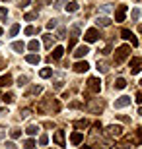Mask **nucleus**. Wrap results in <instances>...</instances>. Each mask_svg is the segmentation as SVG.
I'll use <instances>...</instances> for the list:
<instances>
[{"instance_id":"19","label":"nucleus","mask_w":142,"mask_h":149,"mask_svg":"<svg viewBox=\"0 0 142 149\" xmlns=\"http://www.w3.org/2000/svg\"><path fill=\"white\" fill-rule=\"evenodd\" d=\"M10 83H12V77L8 76V74H6V76H0V87H8Z\"/></svg>"},{"instance_id":"11","label":"nucleus","mask_w":142,"mask_h":149,"mask_svg":"<svg viewBox=\"0 0 142 149\" xmlns=\"http://www.w3.org/2000/svg\"><path fill=\"white\" fill-rule=\"evenodd\" d=\"M90 70V64L88 62H76L74 64V72H78V74H84V72H88Z\"/></svg>"},{"instance_id":"46","label":"nucleus","mask_w":142,"mask_h":149,"mask_svg":"<svg viewBox=\"0 0 142 149\" xmlns=\"http://www.w3.org/2000/svg\"><path fill=\"white\" fill-rule=\"evenodd\" d=\"M138 14H140L138 10H132V19H136V17H138Z\"/></svg>"},{"instance_id":"44","label":"nucleus","mask_w":142,"mask_h":149,"mask_svg":"<svg viewBox=\"0 0 142 149\" xmlns=\"http://www.w3.org/2000/svg\"><path fill=\"white\" fill-rule=\"evenodd\" d=\"M119 118H121L123 122H131V118H129V116H125V114H119Z\"/></svg>"},{"instance_id":"21","label":"nucleus","mask_w":142,"mask_h":149,"mask_svg":"<svg viewBox=\"0 0 142 149\" xmlns=\"http://www.w3.org/2000/svg\"><path fill=\"white\" fill-rule=\"evenodd\" d=\"M12 49L16 50V52H23V49H25V45H23L22 41H16V43H12Z\"/></svg>"},{"instance_id":"40","label":"nucleus","mask_w":142,"mask_h":149,"mask_svg":"<svg viewBox=\"0 0 142 149\" xmlns=\"http://www.w3.org/2000/svg\"><path fill=\"white\" fill-rule=\"evenodd\" d=\"M6 16H8V10L6 8H0V19H6Z\"/></svg>"},{"instance_id":"7","label":"nucleus","mask_w":142,"mask_h":149,"mask_svg":"<svg viewBox=\"0 0 142 149\" xmlns=\"http://www.w3.org/2000/svg\"><path fill=\"white\" fill-rule=\"evenodd\" d=\"M121 35H123V39L131 41V45H132V47H138V39L134 37V35H132L131 31H129V29H123V31H121Z\"/></svg>"},{"instance_id":"24","label":"nucleus","mask_w":142,"mask_h":149,"mask_svg":"<svg viewBox=\"0 0 142 149\" xmlns=\"http://www.w3.org/2000/svg\"><path fill=\"white\" fill-rule=\"evenodd\" d=\"M20 136H22V130H20V128H14V130L10 132V138L12 139H18Z\"/></svg>"},{"instance_id":"9","label":"nucleus","mask_w":142,"mask_h":149,"mask_svg":"<svg viewBox=\"0 0 142 149\" xmlns=\"http://www.w3.org/2000/svg\"><path fill=\"white\" fill-rule=\"evenodd\" d=\"M53 141H55L57 145L62 147V145H64V132H62V130H57L55 136H53Z\"/></svg>"},{"instance_id":"22","label":"nucleus","mask_w":142,"mask_h":149,"mask_svg":"<svg viewBox=\"0 0 142 149\" xmlns=\"http://www.w3.org/2000/svg\"><path fill=\"white\" fill-rule=\"evenodd\" d=\"M125 87H126V81L123 77H119V79L115 81V89H125Z\"/></svg>"},{"instance_id":"12","label":"nucleus","mask_w":142,"mask_h":149,"mask_svg":"<svg viewBox=\"0 0 142 149\" xmlns=\"http://www.w3.org/2000/svg\"><path fill=\"white\" fill-rule=\"evenodd\" d=\"M88 52H90L88 45H80V47L76 49V52H74V56H76V58H82V56H86V54H88Z\"/></svg>"},{"instance_id":"51","label":"nucleus","mask_w":142,"mask_h":149,"mask_svg":"<svg viewBox=\"0 0 142 149\" xmlns=\"http://www.w3.org/2000/svg\"><path fill=\"white\" fill-rule=\"evenodd\" d=\"M138 114H142V107H140V109H138Z\"/></svg>"},{"instance_id":"49","label":"nucleus","mask_w":142,"mask_h":149,"mask_svg":"<svg viewBox=\"0 0 142 149\" xmlns=\"http://www.w3.org/2000/svg\"><path fill=\"white\" fill-rule=\"evenodd\" d=\"M4 66H6V62L2 60V58H0V70H2V68H4Z\"/></svg>"},{"instance_id":"43","label":"nucleus","mask_w":142,"mask_h":149,"mask_svg":"<svg viewBox=\"0 0 142 149\" xmlns=\"http://www.w3.org/2000/svg\"><path fill=\"white\" fill-rule=\"evenodd\" d=\"M6 149H18V145L14 141H6Z\"/></svg>"},{"instance_id":"10","label":"nucleus","mask_w":142,"mask_h":149,"mask_svg":"<svg viewBox=\"0 0 142 149\" xmlns=\"http://www.w3.org/2000/svg\"><path fill=\"white\" fill-rule=\"evenodd\" d=\"M140 64H142V58H132L131 60V74L140 72Z\"/></svg>"},{"instance_id":"14","label":"nucleus","mask_w":142,"mask_h":149,"mask_svg":"<svg viewBox=\"0 0 142 149\" xmlns=\"http://www.w3.org/2000/svg\"><path fill=\"white\" fill-rule=\"evenodd\" d=\"M25 62H29V64H39V62H41V56L39 54H28L25 56Z\"/></svg>"},{"instance_id":"8","label":"nucleus","mask_w":142,"mask_h":149,"mask_svg":"<svg viewBox=\"0 0 142 149\" xmlns=\"http://www.w3.org/2000/svg\"><path fill=\"white\" fill-rule=\"evenodd\" d=\"M129 105H131V97H126V95H123L115 101V109H123V107H129Z\"/></svg>"},{"instance_id":"6","label":"nucleus","mask_w":142,"mask_h":149,"mask_svg":"<svg viewBox=\"0 0 142 149\" xmlns=\"http://www.w3.org/2000/svg\"><path fill=\"white\" fill-rule=\"evenodd\" d=\"M125 16H126V6L125 4H121L117 6V10H115V22H125Z\"/></svg>"},{"instance_id":"26","label":"nucleus","mask_w":142,"mask_h":149,"mask_svg":"<svg viewBox=\"0 0 142 149\" xmlns=\"http://www.w3.org/2000/svg\"><path fill=\"white\" fill-rule=\"evenodd\" d=\"M35 145H37V143H35L33 139H25V141H23V147H25V149H35Z\"/></svg>"},{"instance_id":"32","label":"nucleus","mask_w":142,"mask_h":149,"mask_svg":"<svg viewBox=\"0 0 142 149\" xmlns=\"http://www.w3.org/2000/svg\"><path fill=\"white\" fill-rule=\"evenodd\" d=\"M97 70H101V72H107V70H109V68H107V64H105L103 60H101V62L97 60Z\"/></svg>"},{"instance_id":"42","label":"nucleus","mask_w":142,"mask_h":149,"mask_svg":"<svg viewBox=\"0 0 142 149\" xmlns=\"http://www.w3.org/2000/svg\"><path fill=\"white\" fill-rule=\"evenodd\" d=\"M57 27V19H51L49 23H47V29H55Z\"/></svg>"},{"instance_id":"45","label":"nucleus","mask_w":142,"mask_h":149,"mask_svg":"<svg viewBox=\"0 0 142 149\" xmlns=\"http://www.w3.org/2000/svg\"><path fill=\"white\" fill-rule=\"evenodd\" d=\"M136 103H140V105H142V93H136Z\"/></svg>"},{"instance_id":"16","label":"nucleus","mask_w":142,"mask_h":149,"mask_svg":"<svg viewBox=\"0 0 142 149\" xmlns=\"http://www.w3.org/2000/svg\"><path fill=\"white\" fill-rule=\"evenodd\" d=\"M95 23H97V25H101V27H107V25H111V19H109V17H105V16H101V17H97V19H95Z\"/></svg>"},{"instance_id":"5","label":"nucleus","mask_w":142,"mask_h":149,"mask_svg":"<svg viewBox=\"0 0 142 149\" xmlns=\"http://www.w3.org/2000/svg\"><path fill=\"white\" fill-rule=\"evenodd\" d=\"M107 136H109V138H121V136H123V128L117 126V124H111V126L107 128Z\"/></svg>"},{"instance_id":"30","label":"nucleus","mask_w":142,"mask_h":149,"mask_svg":"<svg viewBox=\"0 0 142 149\" xmlns=\"http://www.w3.org/2000/svg\"><path fill=\"white\" fill-rule=\"evenodd\" d=\"M129 147H131V136H129V141H121L117 145V149H129Z\"/></svg>"},{"instance_id":"50","label":"nucleus","mask_w":142,"mask_h":149,"mask_svg":"<svg viewBox=\"0 0 142 149\" xmlns=\"http://www.w3.org/2000/svg\"><path fill=\"white\" fill-rule=\"evenodd\" d=\"M82 149H93L92 145H82Z\"/></svg>"},{"instance_id":"29","label":"nucleus","mask_w":142,"mask_h":149,"mask_svg":"<svg viewBox=\"0 0 142 149\" xmlns=\"http://www.w3.org/2000/svg\"><path fill=\"white\" fill-rule=\"evenodd\" d=\"M18 31H20V25H18V23H14V25L10 27V37H16Z\"/></svg>"},{"instance_id":"53","label":"nucleus","mask_w":142,"mask_h":149,"mask_svg":"<svg viewBox=\"0 0 142 149\" xmlns=\"http://www.w3.org/2000/svg\"><path fill=\"white\" fill-rule=\"evenodd\" d=\"M0 35H2V27H0Z\"/></svg>"},{"instance_id":"33","label":"nucleus","mask_w":142,"mask_h":149,"mask_svg":"<svg viewBox=\"0 0 142 149\" xmlns=\"http://www.w3.org/2000/svg\"><path fill=\"white\" fill-rule=\"evenodd\" d=\"M76 35H72V37H70V41H68V50H72V49H74V45H76Z\"/></svg>"},{"instance_id":"48","label":"nucleus","mask_w":142,"mask_h":149,"mask_svg":"<svg viewBox=\"0 0 142 149\" xmlns=\"http://www.w3.org/2000/svg\"><path fill=\"white\" fill-rule=\"evenodd\" d=\"M8 114V111H6V109H0V116H6Z\"/></svg>"},{"instance_id":"34","label":"nucleus","mask_w":142,"mask_h":149,"mask_svg":"<svg viewBox=\"0 0 142 149\" xmlns=\"http://www.w3.org/2000/svg\"><path fill=\"white\" fill-rule=\"evenodd\" d=\"M28 47H29V50H33V52H35V50H39V43H37V41H31Z\"/></svg>"},{"instance_id":"4","label":"nucleus","mask_w":142,"mask_h":149,"mask_svg":"<svg viewBox=\"0 0 142 149\" xmlns=\"http://www.w3.org/2000/svg\"><path fill=\"white\" fill-rule=\"evenodd\" d=\"M84 39H86V43H95L99 39V31L95 27H92V29H88L86 31V35H84Z\"/></svg>"},{"instance_id":"3","label":"nucleus","mask_w":142,"mask_h":149,"mask_svg":"<svg viewBox=\"0 0 142 149\" xmlns=\"http://www.w3.org/2000/svg\"><path fill=\"white\" fill-rule=\"evenodd\" d=\"M88 89H90L92 93H99V91H101V81H99L97 77H90V79H88Z\"/></svg>"},{"instance_id":"23","label":"nucleus","mask_w":142,"mask_h":149,"mask_svg":"<svg viewBox=\"0 0 142 149\" xmlns=\"http://www.w3.org/2000/svg\"><path fill=\"white\" fill-rule=\"evenodd\" d=\"M39 76L41 77H51L53 76V70H51V68H43V70L39 72Z\"/></svg>"},{"instance_id":"13","label":"nucleus","mask_w":142,"mask_h":149,"mask_svg":"<svg viewBox=\"0 0 142 149\" xmlns=\"http://www.w3.org/2000/svg\"><path fill=\"white\" fill-rule=\"evenodd\" d=\"M82 139H84V136H82V134H80V132H74V134H72V136H70V141H72V143H74V145L82 143Z\"/></svg>"},{"instance_id":"52","label":"nucleus","mask_w":142,"mask_h":149,"mask_svg":"<svg viewBox=\"0 0 142 149\" xmlns=\"http://www.w3.org/2000/svg\"><path fill=\"white\" fill-rule=\"evenodd\" d=\"M138 31H140V33H142V25H138Z\"/></svg>"},{"instance_id":"17","label":"nucleus","mask_w":142,"mask_h":149,"mask_svg":"<svg viewBox=\"0 0 142 149\" xmlns=\"http://www.w3.org/2000/svg\"><path fill=\"white\" fill-rule=\"evenodd\" d=\"M62 54H64V49H62V47H57L55 50H53V58H55V60H60V58H62Z\"/></svg>"},{"instance_id":"2","label":"nucleus","mask_w":142,"mask_h":149,"mask_svg":"<svg viewBox=\"0 0 142 149\" xmlns=\"http://www.w3.org/2000/svg\"><path fill=\"white\" fill-rule=\"evenodd\" d=\"M37 111H41V112H53V111H59V103L57 101H53V99H49V101H45V103H39L37 105Z\"/></svg>"},{"instance_id":"28","label":"nucleus","mask_w":142,"mask_h":149,"mask_svg":"<svg viewBox=\"0 0 142 149\" xmlns=\"http://www.w3.org/2000/svg\"><path fill=\"white\" fill-rule=\"evenodd\" d=\"M76 10H78L76 2H68V4H66V12H76Z\"/></svg>"},{"instance_id":"41","label":"nucleus","mask_w":142,"mask_h":149,"mask_svg":"<svg viewBox=\"0 0 142 149\" xmlns=\"http://www.w3.org/2000/svg\"><path fill=\"white\" fill-rule=\"evenodd\" d=\"M37 17V14H25V22H33Z\"/></svg>"},{"instance_id":"54","label":"nucleus","mask_w":142,"mask_h":149,"mask_svg":"<svg viewBox=\"0 0 142 149\" xmlns=\"http://www.w3.org/2000/svg\"><path fill=\"white\" fill-rule=\"evenodd\" d=\"M140 85H142V79H140Z\"/></svg>"},{"instance_id":"1","label":"nucleus","mask_w":142,"mask_h":149,"mask_svg":"<svg viewBox=\"0 0 142 149\" xmlns=\"http://www.w3.org/2000/svg\"><path fill=\"white\" fill-rule=\"evenodd\" d=\"M129 56H131V47H129V45H123V47H119V49L115 50V62H117V64L125 62Z\"/></svg>"},{"instance_id":"36","label":"nucleus","mask_w":142,"mask_h":149,"mask_svg":"<svg viewBox=\"0 0 142 149\" xmlns=\"http://www.w3.org/2000/svg\"><path fill=\"white\" fill-rule=\"evenodd\" d=\"M47 141H49V136H47V134H43V136L39 138V145H47Z\"/></svg>"},{"instance_id":"15","label":"nucleus","mask_w":142,"mask_h":149,"mask_svg":"<svg viewBox=\"0 0 142 149\" xmlns=\"http://www.w3.org/2000/svg\"><path fill=\"white\" fill-rule=\"evenodd\" d=\"M43 43H45V47H47V49H51V47H53V43H55V37H53V35H43Z\"/></svg>"},{"instance_id":"31","label":"nucleus","mask_w":142,"mask_h":149,"mask_svg":"<svg viewBox=\"0 0 142 149\" xmlns=\"http://www.w3.org/2000/svg\"><path fill=\"white\" fill-rule=\"evenodd\" d=\"M2 101H4V103H14V95H12V93L2 95Z\"/></svg>"},{"instance_id":"35","label":"nucleus","mask_w":142,"mask_h":149,"mask_svg":"<svg viewBox=\"0 0 142 149\" xmlns=\"http://www.w3.org/2000/svg\"><path fill=\"white\" fill-rule=\"evenodd\" d=\"M25 83H28V76H20V77H18V85H20V87L25 85Z\"/></svg>"},{"instance_id":"37","label":"nucleus","mask_w":142,"mask_h":149,"mask_svg":"<svg viewBox=\"0 0 142 149\" xmlns=\"http://www.w3.org/2000/svg\"><path fill=\"white\" fill-rule=\"evenodd\" d=\"M74 126H76V128H80V130H82V128H86V126H88V120H78L76 124H74Z\"/></svg>"},{"instance_id":"39","label":"nucleus","mask_w":142,"mask_h":149,"mask_svg":"<svg viewBox=\"0 0 142 149\" xmlns=\"http://www.w3.org/2000/svg\"><path fill=\"white\" fill-rule=\"evenodd\" d=\"M29 114H31V111H29V109H23V111H20V116H22V118H28Z\"/></svg>"},{"instance_id":"18","label":"nucleus","mask_w":142,"mask_h":149,"mask_svg":"<svg viewBox=\"0 0 142 149\" xmlns=\"http://www.w3.org/2000/svg\"><path fill=\"white\" fill-rule=\"evenodd\" d=\"M41 91H43V89H41V85H31V87L28 89V93H25V95H28V97H29V95H39Z\"/></svg>"},{"instance_id":"38","label":"nucleus","mask_w":142,"mask_h":149,"mask_svg":"<svg viewBox=\"0 0 142 149\" xmlns=\"http://www.w3.org/2000/svg\"><path fill=\"white\" fill-rule=\"evenodd\" d=\"M68 107H70V109H80V107H82V101H72Z\"/></svg>"},{"instance_id":"47","label":"nucleus","mask_w":142,"mask_h":149,"mask_svg":"<svg viewBox=\"0 0 142 149\" xmlns=\"http://www.w3.org/2000/svg\"><path fill=\"white\" fill-rule=\"evenodd\" d=\"M62 6H64V2H62V0H59V2L55 4V8H62Z\"/></svg>"},{"instance_id":"25","label":"nucleus","mask_w":142,"mask_h":149,"mask_svg":"<svg viewBox=\"0 0 142 149\" xmlns=\"http://www.w3.org/2000/svg\"><path fill=\"white\" fill-rule=\"evenodd\" d=\"M37 130H39V128H37V126H33V124H31V126H28V128H25V132H28V136H35V134H37Z\"/></svg>"},{"instance_id":"20","label":"nucleus","mask_w":142,"mask_h":149,"mask_svg":"<svg viewBox=\"0 0 142 149\" xmlns=\"http://www.w3.org/2000/svg\"><path fill=\"white\" fill-rule=\"evenodd\" d=\"M90 111L101 112V111H103V103H101V101H99V103H92V105H90Z\"/></svg>"},{"instance_id":"27","label":"nucleus","mask_w":142,"mask_h":149,"mask_svg":"<svg viewBox=\"0 0 142 149\" xmlns=\"http://www.w3.org/2000/svg\"><path fill=\"white\" fill-rule=\"evenodd\" d=\"M35 33H39V27H33V25L25 27V35H35Z\"/></svg>"}]
</instances>
